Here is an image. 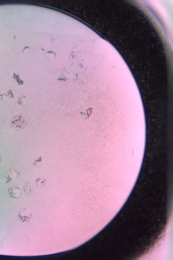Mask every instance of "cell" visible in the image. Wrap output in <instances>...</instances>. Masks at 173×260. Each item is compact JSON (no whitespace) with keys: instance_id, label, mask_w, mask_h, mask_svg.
<instances>
[{"instance_id":"1","label":"cell","mask_w":173,"mask_h":260,"mask_svg":"<svg viewBox=\"0 0 173 260\" xmlns=\"http://www.w3.org/2000/svg\"><path fill=\"white\" fill-rule=\"evenodd\" d=\"M19 173L14 169L11 168L7 172L4 177L0 178V184H7L11 182L18 178Z\"/></svg>"},{"instance_id":"2","label":"cell","mask_w":173,"mask_h":260,"mask_svg":"<svg viewBox=\"0 0 173 260\" xmlns=\"http://www.w3.org/2000/svg\"><path fill=\"white\" fill-rule=\"evenodd\" d=\"M8 192L9 196L12 198H19L22 194L20 189L16 185L12 186L9 188Z\"/></svg>"},{"instance_id":"3","label":"cell","mask_w":173,"mask_h":260,"mask_svg":"<svg viewBox=\"0 0 173 260\" xmlns=\"http://www.w3.org/2000/svg\"><path fill=\"white\" fill-rule=\"evenodd\" d=\"M30 214L25 208H21L18 215V219L23 222H28L30 219Z\"/></svg>"},{"instance_id":"4","label":"cell","mask_w":173,"mask_h":260,"mask_svg":"<svg viewBox=\"0 0 173 260\" xmlns=\"http://www.w3.org/2000/svg\"><path fill=\"white\" fill-rule=\"evenodd\" d=\"M23 189L24 192L27 194L31 195L32 193L33 188L31 187L30 184L28 181H27L24 184L23 186Z\"/></svg>"},{"instance_id":"5","label":"cell","mask_w":173,"mask_h":260,"mask_svg":"<svg viewBox=\"0 0 173 260\" xmlns=\"http://www.w3.org/2000/svg\"><path fill=\"white\" fill-rule=\"evenodd\" d=\"M43 160V159L42 157H40L39 158L38 160L34 162L33 164L36 167H41L42 165V162Z\"/></svg>"},{"instance_id":"6","label":"cell","mask_w":173,"mask_h":260,"mask_svg":"<svg viewBox=\"0 0 173 260\" xmlns=\"http://www.w3.org/2000/svg\"><path fill=\"white\" fill-rule=\"evenodd\" d=\"M45 179H43L42 178H38L36 180V186L38 187H42L43 186L42 185L45 184Z\"/></svg>"}]
</instances>
